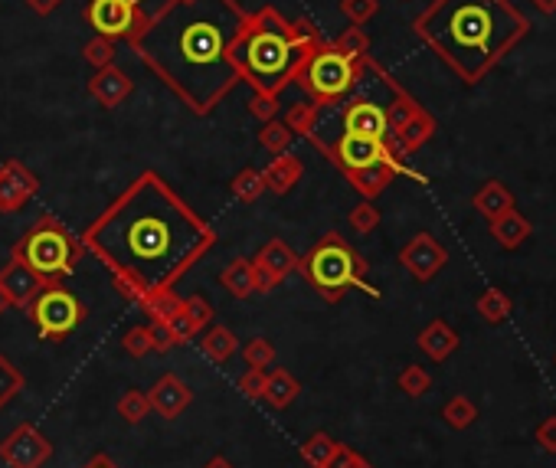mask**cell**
<instances>
[{
  "label": "cell",
  "mask_w": 556,
  "mask_h": 468,
  "mask_svg": "<svg viewBox=\"0 0 556 468\" xmlns=\"http://www.w3.org/2000/svg\"><path fill=\"white\" fill-rule=\"evenodd\" d=\"M89 249L112 272L115 288L138 302L154 288H174L216 246V230L180 200L171 184L144 171L82 233Z\"/></svg>",
  "instance_id": "cell-1"
},
{
  "label": "cell",
  "mask_w": 556,
  "mask_h": 468,
  "mask_svg": "<svg viewBox=\"0 0 556 468\" xmlns=\"http://www.w3.org/2000/svg\"><path fill=\"white\" fill-rule=\"evenodd\" d=\"M243 27L236 0H164L125 40L193 115H207L243 79L233 59Z\"/></svg>",
  "instance_id": "cell-2"
},
{
  "label": "cell",
  "mask_w": 556,
  "mask_h": 468,
  "mask_svg": "<svg viewBox=\"0 0 556 468\" xmlns=\"http://www.w3.org/2000/svg\"><path fill=\"white\" fill-rule=\"evenodd\" d=\"M527 17L507 0H435L416 20V33L475 86L527 36Z\"/></svg>",
  "instance_id": "cell-3"
},
{
  "label": "cell",
  "mask_w": 556,
  "mask_h": 468,
  "mask_svg": "<svg viewBox=\"0 0 556 468\" xmlns=\"http://www.w3.org/2000/svg\"><path fill=\"white\" fill-rule=\"evenodd\" d=\"M301 56L305 53H298L292 36H288V20L275 7L246 14V27L233 50V59L243 82H249L259 95L278 99V92L295 79Z\"/></svg>",
  "instance_id": "cell-4"
},
{
  "label": "cell",
  "mask_w": 556,
  "mask_h": 468,
  "mask_svg": "<svg viewBox=\"0 0 556 468\" xmlns=\"http://www.w3.org/2000/svg\"><path fill=\"white\" fill-rule=\"evenodd\" d=\"M298 272H305V279L318 292L324 302H341L350 288H360L373 298H380V292L367 282V262L364 256L347 243L344 236L328 233L321 236L318 243L308 249V256L301 259Z\"/></svg>",
  "instance_id": "cell-5"
},
{
  "label": "cell",
  "mask_w": 556,
  "mask_h": 468,
  "mask_svg": "<svg viewBox=\"0 0 556 468\" xmlns=\"http://www.w3.org/2000/svg\"><path fill=\"white\" fill-rule=\"evenodd\" d=\"M82 252L86 249H82L79 239L72 236L53 213H43L40 220L23 233L20 243L10 249V256H20L36 275H43L46 285H59L66 275L76 272Z\"/></svg>",
  "instance_id": "cell-6"
},
{
  "label": "cell",
  "mask_w": 556,
  "mask_h": 468,
  "mask_svg": "<svg viewBox=\"0 0 556 468\" xmlns=\"http://www.w3.org/2000/svg\"><path fill=\"white\" fill-rule=\"evenodd\" d=\"M357 79H360V59H350L341 50H334L331 43H321L311 53L301 56L292 82H298L311 95L314 105L324 108L341 102L357 86Z\"/></svg>",
  "instance_id": "cell-7"
},
{
  "label": "cell",
  "mask_w": 556,
  "mask_h": 468,
  "mask_svg": "<svg viewBox=\"0 0 556 468\" xmlns=\"http://www.w3.org/2000/svg\"><path fill=\"white\" fill-rule=\"evenodd\" d=\"M30 321L36 324V334L40 341H63L72 331L86 321V305L79 302L76 295L63 285H46L40 295L33 298V305L27 308Z\"/></svg>",
  "instance_id": "cell-8"
},
{
  "label": "cell",
  "mask_w": 556,
  "mask_h": 468,
  "mask_svg": "<svg viewBox=\"0 0 556 468\" xmlns=\"http://www.w3.org/2000/svg\"><path fill=\"white\" fill-rule=\"evenodd\" d=\"M53 455V442L33 423H20L0 442V462L7 468H43Z\"/></svg>",
  "instance_id": "cell-9"
},
{
  "label": "cell",
  "mask_w": 556,
  "mask_h": 468,
  "mask_svg": "<svg viewBox=\"0 0 556 468\" xmlns=\"http://www.w3.org/2000/svg\"><path fill=\"white\" fill-rule=\"evenodd\" d=\"M141 10L135 0H89L86 7V20L89 27L99 33V36H108V40H122L131 30L141 23Z\"/></svg>",
  "instance_id": "cell-10"
},
{
  "label": "cell",
  "mask_w": 556,
  "mask_h": 468,
  "mask_svg": "<svg viewBox=\"0 0 556 468\" xmlns=\"http://www.w3.org/2000/svg\"><path fill=\"white\" fill-rule=\"evenodd\" d=\"M400 262L416 282H429L442 272L445 262H449V249H445L432 233H419L400 249Z\"/></svg>",
  "instance_id": "cell-11"
},
{
  "label": "cell",
  "mask_w": 556,
  "mask_h": 468,
  "mask_svg": "<svg viewBox=\"0 0 556 468\" xmlns=\"http://www.w3.org/2000/svg\"><path fill=\"white\" fill-rule=\"evenodd\" d=\"M328 158L341 167V171H360V167H370L386 158V144L383 138H370V135H350V131H341L337 135V144L328 148Z\"/></svg>",
  "instance_id": "cell-12"
},
{
  "label": "cell",
  "mask_w": 556,
  "mask_h": 468,
  "mask_svg": "<svg viewBox=\"0 0 556 468\" xmlns=\"http://www.w3.org/2000/svg\"><path fill=\"white\" fill-rule=\"evenodd\" d=\"M40 190V177L23 161L0 164V213H20Z\"/></svg>",
  "instance_id": "cell-13"
},
{
  "label": "cell",
  "mask_w": 556,
  "mask_h": 468,
  "mask_svg": "<svg viewBox=\"0 0 556 468\" xmlns=\"http://www.w3.org/2000/svg\"><path fill=\"white\" fill-rule=\"evenodd\" d=\"M396 174H409V177H416L419 184H426V177L416 174L409 164L393 161L390 154H386V158L377 161V164L360 167V171H347V180H350V187H354L364 200H377V197L383 194V190L393 184V177H396Z\"/></svg>",
  "instance_id": "cell-14"
},
{
  "label": "cell",
  "mask_w": 556,
  "mask_h": 468,
  "mask_svg": "<svg viewBox=\"0 0 556 468\" xmlns=\"http://www.w3.org/2000/svg\"><path fill=\"white\" fill-rule=\"evenodd\" d=\"M0 288L10 298V305L27 311L33 305V298L46 288V279L36 275L20 256H10V262H4V269H0Z\"/></svg>",
  "instance_id": "cell-15"
},
{
  "label": "cell",
  "mask_w": 556,
  "mask_h": 468,
  "mask_svg": "<svg viewBox=\"0 0 556 468\" xmlns=\"http://www.w3.org/2000/svg\"><path fill=\"white\" fill-rule=\"evenodd\" d=\"M148 403L161 419H177L193 403V390L177 374H161L148 390Z\"/></svg>",
  "instance_id": "cell-16"
},
{
  "label": "cell",
  "mask_w": 556,
  "mask_h": 468,
  "mask_svg": "<svg viewBox=\"0 0 556 468\" xmlns=\"http://www.w3.org/2000/svg\"><path fill=\"white\" fill-rule=\"evenodd\" d=\"M341 131L350 135H370V138H386V108L373 99H354L347 102L341 112Z\"/></svg>",
  "instance_id": "cell-17"
},
{
  "label": "cell",
  "mask_w": 556,
  "mask_h": 468,
  "mask_svg": "<svg viewBox=\"0 0 556 468\" xmlns=\"http://www.w3.org/2000/svg\"><path fill=\"white\" fill-rule=\"evenodd\" d=\"M131 92H135V79H131L125 69H118L115 63L105 69H95V76L89 79V95L102 108H118Z\"/></svg>",
  "instance_id": "cell-18"
},
{
  "label": "cell",
  "mask_w": 556,
  "mask_h": 468,
  "mask_svg": "<svg viewBox=\"0 0 556 468\" xmlns=\"http://www.w3.org/2000/svg\"><path fill=\"white\" fill-rule=\"evenodd\" d=\"M252 262H256L259 269H265L278 285H282V282L288 279V275L298 272L301 256H298V252H295L292 246L285 243V239H269V243H265V246L256 252V259H252Z\"/></svg>",
  "instance_id": "cell-19"
},
{
  "label": "cell",
  "mask_w": 556,
  "mask_h": 468,
  "mask_svg": "<svg viewBox=\"0 0 556 468\" xmlns=\"http://www.w3.org/2000/svg\"><path fill=\"white\" fill-rule=\"evenodd\" d=\"M416 341L422 347V354H426L429 360H435V364H442V360H449L458 351V334L442 318L429 321L426 328L419 331Z\"/></svg>",
  "instance_id": "cell-20"
},
{
  "label": "cell",
  "mask_w": 556,
  "mask_h": 468,
  "mask_svg": "<svg viewBox=\"0 0 556 468\" xmlns=\"http://www.w3.org/2000/svg\"><path fill=\"white\" fill-rule=\"evenodd\" d=\"M301 174H305V164H301L298 158H292L288 151H282V154H275V158L269 161V167L262 171V180H265V190H272V194L282 197L298 184Z\"/></svg>",
  "instance_id": "cell-21"
},
{
  "label": "cell",
  "mask_w": 556,
  "mask_h": 468,
  "mask_svg": "<svg viewBox=\"0 0 556 468\" xmlns=\"http://www.w3.org/2000/svg\"><path fill=\"white\" fill-rule=\"evenodd\" d=\"M298 393H301V383L288 374L285 367H275L265 374V393H262V400L272 406V410H288L295 400H298Z\"/></svg>",
  "instance_id": "cell-22"
},
{
  "label": "cell",
  "mask_w": 556,
  "mask_h": 468,
  "mask_svg": "<svg viewBox=\"0 0 556 468\" xmlns=\"http://www.w3.org/2000/svg\"><path fill=\"white\" fill-rule=\"evenodd\" d=\"M471 207L491 223V220H498L501 213L514 210V194L501 184V180H488V184H481L478 194L471 197Z\"/></svg>",
  "instance_id": "cell-23"
},
{
  "label": "cell",
  "mask_w": 556,
  "mask_h": 468,
  "mask_svg": "<svg viewBox=\"0 0 556 468\" xmlns=\"http://www.w3.org/2000/svg\"><path fill=\"white\" fill-rule=\"evenodd\" d=\"M220 285L226 288L229 295L233 298H249V295H256V266H252V259H233L229 266L220 272Z\"/></svg>",
  "instance_id": "cell-24"
},
{
  "label": "cell",
  "mask_w": 556,
  "mask_h": 468,
  "mask_svg": "<svg viewBox=\"0 0 556 468\" xmlns=\"http://www.w3.org/2000/svg\"><path fill=\"white\" fill-rule=\"evenodd\" d=\"M135 305L141 308V315H148L151 324H157V321L174 318L177 311L184 308V298H180L174 288H154V292H144Z\"/></svg>",
  "instance_id": "cell-25"
},
{
  "label": "cell",
  "mask_w": 556,
  "mask_h": 468,
  "mask_svg": "<svg viewBox=\"0 0 556 468\" xmlns=\"http://www.w3.org/2000/svg\"><path fill=\"white\" fill-rule=\"evenodd\" d=\"M197 338H200V351L207 354L213 364H226V360L233 357L236 347H239L236 334L229 331L226 324H210V328H203Z\"/></svg>",
  "instance_id": "cell-26"
},
{
  "label": "cell",
  "mask_w": 556,
  "mask_h": 468,
  "mask_svg": "<svg viewBox=\"0 0 556 468\" xmlns=\"http://www.w3.org/2000/svg\"><path fill=\"white\" fill-rule=\"evenodd\" d=\"M488 226H491V236L498 239L501 249H517L530 236V220L517 213V210L501 213L498 220H491Z\"/></svg>",
  "instance_id": "cell-27"
},
{
  "label": "cell",
  "mask_w": 556,
  "mask_h": 468,
  "mask_svg": "<svg viewBox=\"0 0 556 468\" xmlns=\"http://www.w3.org/2000/svg\"><path fill=\"white\" fill-rule=\"evenodd\" d=\"M435 131H439V125H435V118L426 112V108H419V112L406 122V128H403V131H396L393 138L403 144V151H406V154H413V151H419L422 144H426V141L435 135Z\"/></svg>",
  "instance_id": "cell-28"
},
{
  "label": "cell",
  "mask_w": 556,
  "mask_h": 468,
  "mask_svg": "<svg viewBox=\"0 0 556 468\" xmlns=\"http://www.w3.org/2000/svg\"><path fill=\"white\" fill-rule=\"evenodd\" d=\"M341 446L344 442H337L334 436H328V432H314V436L301 442V459H305L311 468H328L334 455L341 452Z\"/></svg>",
  "instance_id": "cell-29"
},
{
  "label": "cell",
  "mask_w": 556,
  "mask_h": 468,
  "mask_svg": "<svg viewBox=\"0 0 556 468\" xmlns=\"http://www.w3.org/2000/svg\"><path fill=\"white\" fill-rule=\"evenodd\" d=\"M318 118H321V105H314V102H292V105L285 108L282 125L292 131V135L311 138L314 128H318Z\"/></svg>",
  "instance_id": "cell-30"
},
{
  "label": "cell",
  "mask_w": 556,
  "mask_h": 468,
  "mask_svg": "<svg viewBox=\"0 0 556 468\" xmlns=\"http://www.w3.org/2000/svg\"><path fill=\"white\" fill-rule=\"evenodd\" d=\"M383 108H386V135H396V131L406 128V122L419 112L422 105L413 99V95H406L400 86H393V102Z\"/></svg>",
  "instance_id": "cell-31"
},
{
  "label": "cell",
  "mask_w": 556,
  "mask_h": 468,
  "mask_svg": "<svg viewBox=\"0 0 556 468\" xmlns=\"http://www.w3.org/2000/svg\"><path fill=\"white\" fill-rule=\"evenodd\" d=\"M148 413H151L148 390L131 387V390H125L122 396H118V416H122L128 426H138L141 419H148Z\"/></svg>",
  "instance_id": "cell-32"
},
{
  "label": "cell",
  "mask_w": 556,
  "mask_h": 468,
  "mask_svg": "<svg viewBox=\"0 0 556 468\" xmlns=\"http://www.w3.org/2000/svg\"><path fill=\"white\" fill-rule=\"evenodd\" d=\"M478 315L488 324H504L507 315H511V298L501 288H488L485 295L478 298Z\"/></svg>",
  "instance_id": "cell-33"
},
{
  "label": "cell",
  "mask_w": 556,
  "mask_h": 468,
  "mask_svg": "<svg viewBox=\"0 0 556 468\" xmlns=\"http://www.w3.org/2000/svg\"><path fill=\"white\" fill-rule=\"evenodd\" d=\"M23 387H27V380H23V374L14 367V360L0 354V410L14 403L17 393H23Z\"/></svg>",
  "instance_id": "cell-34"
},
{
  "label": "cell",
  "mask_w": 556,
  "mask_h": 468,
  "mask_svg": "<svg viewBox=\"0 0 556 468\" xmlns=\"http://www.w3.org/2000/svg\"><path fill=\"white\" fill-rule=\"evenodd\" d=\"M262 194H265V180H262V171H256V167H243V171L233 177V197L236 200L256 203Z\"/></svg>",
  "instance_id": "cell-35"
},
{
  "label": "cell",
  "mask_w": 556,
  "mask_h": 468,
  "mask_svg": "<svg viewBox=\"0 0 556 468\" xmlns=\"http://www.w3.org/2000/svg\"><path fill=\"white\" fill-rule=\"evenodd\" d=\"M442 419L452 429H468L478 419V410H475V403H471L468 396L458 393V396H452V400L442 406Z\"/></svg>",
  "instance_id": "cell-36"
},
{
  "label": "cell",
  "mask_w": 556,
  "mask_h": 468,
  "mask_svg": "<svg viewBox=\"0 0 556 468\" xmlns=\"http://www.w3.org/2000/svg\"><path fill=\"white\" fill-rule=\"evenodd\" d=\"M331 46H334V50H341L344 56H350V59L370 56V36L364 33V27H354V23H350V27L341 36H337Z\"/></svg>",
  "instance_id": "cell-37"
},
{
  "label": "cell",
  "mask_w": 556,
  "mask_h": 468,
  "mask_svg": "<svg viewBox=\"0 0 556 468\" xmlns=\"http://www.w3.org/2000/svg\"><path fill=\"white\" fill-rule=\"evenodd\" d=\"M288 36H292L295 50L298 53H311L314 46H321V30L314 27L308 17H298V20H288Z\"/></svg>",
  "instance_id": "cell-38"
},
{
  "label": "cell",
  "mask_w": 556,
  "mask_h": 468,
  "mask_svg": "<svg viewBox=\"0 0 556 468\" xmlns=\"http://www.w3.org/2000/svg\"><path fill=\"white\" fill-rule=\"evenodd\" d=\"M292 131H288L282 122H262V128H259V144L265 151H272V154H282V151H288L292 148Z\"/></svg>",
  "instance_id": "cell-39"
},
{
  "label": "cell",
  "mask_w": 556,
  "mask_h": 468,
  "mask_svg": "<svg viewBox=\"0 0 556 468\" xmlns=\"http://www.w3.org/2000/svg\"><path fill=\"white\" fill-rule=\"evenodd\" d=\"M82 56H86V63L95 69H105L115 63V40H108V36L95 33L92 40L82 46Z\"/></svg>",
  "instance_id": "cell-40"
},
{
  "label": "cell",
  "mask_w": 556,
  "mask_h": 468,
  "mask_svg": "<svg viewBox=\"0 0 556 468\" xmlns=\"http://www.w3.org/2000/svg\"><path fill=\"white\" fill-rule=\"evenodd\" d=\"M347 223H350V230H354V233H360V236H370V233L380 226V210L373 207V200H360L357 207L350 210Z\"/></svg>",
  "instance_id": "cell-41"
},
{
  "label": "cell",
  "mask_w": 556,
  "mask_h": 468,
  "mask_svg": "<svg viewBox=\"0 0 556 468\" xmlns=\"http://www.w3.org/2000/svg\"><path fill=\"white\" fill-rule=\"evenodd\" d=\"M122 347H125V354H131L135 360L148 357V354L154 351V334H151V324H138V328L125 331Z\"/></svg>",
  "instance_id": "cell-42"
},
{
  "label": "cell",
  "mask_w": 556,
  "mask_h": 468,
  "mask_svg": "<svg viewBox=\"0 0 556 468\" xmlns=\"http://www.w3.org/2000/svg\"><path fill=\"white\" fill-rule=\"evenodd\" d=\"M400 390L406 393V396H426L429 393V387H432V377L426 374V367H419V364H409V367H403V374H400Z\"/></svg>",
  "instance_id": "cell-43"
},
{
  "label": "cell",
  "mask_w": 556,
  "mask_h": 468,
  "mask_svg": "<svg viewBox=\"0 0 556 468\" xmlns=\"http://www.w3.org/2000/svg\"><path fill=\"white\" fill-rule=\"evenodd\" d=\"M184 315L193 324V331L200 334L203 328H210L213 324V305L203 295H190V298H184Z\"/></svg>",
  "instance_id": "cell-44"
},
{
  "label": "cell",
  "mask_w": 556,
  "mask_h": 468,
  "mask_svg": "<svg viewBox=\"0 0 556 468\" xmlns=\"http://www.w3.org/2000/svg\"><path fill=\"white\" fill-rule=\"evenodd\" d=\"M243 357H246V364L249 367H272L275 364V344L269 338H252L246 347H243Z\"/></svg>",
  "instance_id": "cell-45"
},
{
  "label": "cell",
  "mask_w": 556,
  "mask_h": 468,
  "mask_svg": "<svg viewBox=\"0 0 556 468\" xmlns=\"http://www.w3.org/2000/svg\"><path fill=\"white\" fill-rule=\"evenodd\" d=\"M380 10V0H341V14L354 23V27H364Z\"/></svg>",
  "instance_id": "cell-46"
},
{
  "label": "cell",
  "mask_w": 556,
  "mask_h": 468,
  "mask_svg": "<svg viewBox=\"0 0 556 468\" xmlns=\"http://www.w3.org/2000/svg\"><path fill=\"white\" fill-rule=\"evenodd\" d=\"M164 324H167V331H171V338H174V344H177V347H180V344H187V341H193V338H197V331H193V324L187 321L184 308H180L174 318H167Z\"/></svg>",
  "instance_id": "cell-47"
},
{
  "label": "cell",
  "mask_w": 556,
  "mask_h": 468,
  "mask_svg": "<svg viewBox=\"0 0 556 468\" xmlns=\"http://www.w3.org/2000/svg\"><path fill=\"white\" fill-rule=\"evenodd\" d=\"M239 390H243L249 400H262V393H265V370L249 367L246 374L239 377Z\"/></svg>",
  "instance_id": "cell-48"
},
{
  "label": "cell",
  "mask_w": 556,
  "mask_h": 468,
  "mask_svg": "<svg viewBox=\"0 0 556 468\" xmlns=\"http://www.w3.org/2000/svg\"><path fill=\"white\" fill-rule=\"evenodd\" d=\"M249 112L259 118V122H272V118L278 115V99H269V95H252L249 99Z\"/></svg>",
  "instance_id": "cell-49"
},
{
  "label": "cell",
  "mask_w": 556,
  "mask_h": 468,
  "mask_svg": "<svg viewBox=\"0 0 556 468\" xmlns=\"http://www.w3.org/2000/svg\"><path fill=\"white\" fill-rule=\"evenodd\" d=\"M151 334H154V351H161V354H167V351H174V338H171V331H167V324L164 321H157V324H151Z\"/></svg>",
  "instance_id": "cell-50"
},
{
  "label": "cell",
  "mask_w": 556,
  "mask_h": 468,
  "mask_svg": "<svg viewBox=\"0 0 556 468\" xmlns=\"http://www.w3.org/2000/svg\"><path fill=\"white\" fill-rule=\"evenodd\" d=\"M537 442L547 452H556V416H550V419H543L540 423V429H537Z\"/></svg>",
  "instance_id": "cell-51"
},
{
  "label": "cell",
  "mask_w": 556,
  "mask_h": 468,
  "mask_svg": "<svg viewBox=\"0 0 556 468\" xmlns=\"http://www.w3.org/2000/svg\"><path fill=\"white\" fill-rule=\"evenodd\" d=\"M23 4H27L36 17H50L53 10H56L59 4H63V0H23Z\"/></svg>",
  "instance_id": "cell-52"
},
{
  "label": "cell",
  "mask_w": 556,
  "mask_h": 468,
  "mask_svg": "<svg viewBox=\"0 0 556 468\" xmlns=\"http://www.w3.org/2000/svg\"><path fill=\"white\" fill-rule=\"evenodd\" d=\"M82 468H118V465H115L112 459H108V455H105V452H95V455H92V459H89L86 465H82Z\"/></svg>",
  "instance_id": "cell-53"
},
{
  "label": "cell",
  "mask_w": 556,
  "mask_h": 468,
  "mask_svg": "<svg viewBox=\"0 0 556 468\" xmlns=\"http://www.w3.org/2000/svg\"><path fill=\"white\" fill-rule=\"evenodd\" d=\"M530 4H534L537 10H540V14H556V0H530Z\"/></svg>",
  "instance_id": "cell-54"
},
{
  "label": "cell",
  "mask_w": 556,
  "mask_h": 468,
  "mask_svg": "<svg viewBox=\"0 0 556 468\" xmlns=\"http://www.w3.org/2000/svg\"><path fill=\"white\" fill-rule=\"evenodd\" d=\"M203 468H236L233 462H229L226 459V455H213V459L207 462V465H203Z\"/></svg>",
  "instance_id": "cell-55"
},
{
  "label": "cell",
  "mask_w": 556,
  "mask_h": 468,
  "mask_svg": "<svg viewBox=\"0 0 556 468\" xmlns=\"http://www.w3.org/2000/svg\"><path fill=\"white\" fill-rule=\"evenodd\" d=\"M344 468H373V465L364 459V455H357V452H354V455H350V462H347Z\"/></svg>",
  "instance_id": "cell-56"
},
{
  "label": "cell",
  "mask_w": 556,
  "mask_h": 468,
  "mask_svg": "<svg viewBox=\"0 0 556 468\" xmlns=\"http://www.w3.org/2000/svg\"><path fill=\"white\" fill-rule=\"evenodd\" d=\"M7 308H14V305H10V298L4 295V288H0V315H4Z\"/></svg>",
  "instance_id": "cell-57"
},
{
  "label": "cell",
  "mask_w": 556,
  "mask_h": 468,
  "mask_svg": "<svg viewBox=\"0 0 556 468\" xmlns=\"http://www.w3.org/2000/svg\"><path fill=\"white\" fill-rule=\"evenodd\" d=\"M135 4H138V0H135Z\"/></svg>",
  "instance_id": "cell-58"
}]
</instances>
